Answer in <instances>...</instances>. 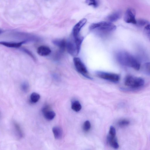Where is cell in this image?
<instances>
[{"instance_id":"8992f818","label":"cell","mask_w":150,"mask_h":150,"mask_svg":"<svg viewBox=\"0 0 150 150\" xmlns=\"http://www.w3.org/2000/svg\"><path fill=\"white\" fill-rule=\"evenodd\" d=\"M135 11L133 8H129L126 11L124 16V19L127 23L136 24L137 20L135 18Z\"/></svg>"},{"instance_id":"5b68a950","label":"cell","mask_w":150,"mask_h":150,"mask_svg":"<svg viewBox=\"0 0 150 150\" xmlns=\"http://www.w3.org/2000/svg\"><path fill=\"white\" fill-rule=\"evenodd\" d=\"M96 74L100 78L113 82H118L120 79V76L115 74L99 71Z\"/></svg>"},{"instance_id":"4316f807","label":"cell","mask_w":150,"mask_h":150,"mask_svg":"<svg viewBox=\"0 0 150 150\" xmlns=\"http://www.w3.org/2000/svg\"><path fill=\"white\" fill-rule=\"evenodd\" d=\"M50 110V106L48 105H45L42 108V113H43L45 112Z\"/></svg>"},{"instance_id":"83f0119b","label":"cell","mask_w":150,"mask_h":150,"mask_svg":"<svg viewBox=\"0 0 150 150\" xmlns=\"http://www.w3.org/2000/svg\"><path fill=\"white\" fill-rule=\"evenodd\" d=\"M23 50L26 53H27L29 55H30V56L31 55V57H34L33 55H32V54H31L28 50H27L26 49H23Z\"/></svg>"},{"instance_id":"ffe728a7","label":"cell","mask_w":150,"mask_h":150,"mask_svg":"<svg viewBox=\"0 0 150 150\" xmlns=\"http://www.w3.org/2000/svg\"><path fill=\"white\" fill-rule=\"evenodd\" d=\"M149 23V22L147 20L141 19L137 21L136 24L139 27H142L145 25H147Z\"/></svg>"},{"instance_id":"8fae6325","label":"cell","mask_w":150,"mask_h":150,"mask_svg":"<svg viewBox=\"0 0 150 150\" xmlns=\"http://www.w3.org/2000/svg\"><path fill=\"white\" fill-rule=\"evenodd\" d=\"M26 41H23L18 42H1V44L6 47L11 48H18L20 47L23 43Z\"/></svg>"},{"instance_id":"9a60e30c","label":"cell","mask_w":150,"mask_h":150,"mask_svg":"<svg viewBox=\"0 0 150 150\" xmlns=\"http://www.w3.org/2000/svg\"><path fill=\"white\" fill-rule=\"evenodd\" d=\"M43 114L45 118L49 121L53 120L56 115L55 112L51 110L45 112Z\"/></svg>"},{"instance_id":"44dd1931","label":"cell","mask_w":150,"mask_h":150,"mask_svg":"<svg viewBox=\"0 0 150 150\" xmlns=\"http://www.w3.org/2000/svg\"><path fill=\"white\" fill-rule=\"evenodd\" d=\"M130 123L129 120L127 119H122L120 120L118 123V125L120 127H124L128 125Z\"/></svg>"},{"instance_id":"52a82bcc","label":"cell","mask_w":150,"mask_h":150,"mask_svg":"<svg viewBox=\"0 0 150 150\" xmlns=\"http://www.w3.org/2000/svg\"><path fill=\"white\" fill-rule=\"evenodd\" d=\"M86 21V19H82L74 26L72 32L73 38H75L80 36L79 33L81 30Z\"/></svg>"},{"instance_id":"277c9868","label":"cell","mask_w":150,"mask_h":150,"mask_svg":"<svg viewBox=\"0 0 150 150\" xmlns=\"http://www.w3.org/2000/svg\"><path fill=\"white\" fill-rule=\"evenodd\" d=\"M73 62L74 66L79 73L87 79H92L86 66L79 58L74 57Z\"/></svg>"},{"instance_id":"7c38bea8","label":"cell","mask_w":150,"mask_h":150,"mask_svg":"<svg viewBox=\"0 0 150 150\" xmlns=\"http://www.w3.org/2000/svg\"><path fill=\"white\" fill-rule=\"evenodd\" d=\"M53 42L59 47L61 52H64L66 48L67 41L64 40H54L53 41Z\"/></svg>"},{"instance_id":"7402d4cb","label":"cell","mask_w":150,"mask_h":150,"mask_svg":"<svg viewBox=\"0 0 150 150\" xmlns=\"http://www.w3.org/2000/svg\"><path fill=\"white\" fill-rule=\"evenodd\" d=\"M29 88V84L27 82H24L21 84V89L24 92L26 93L28 92Z\"/></svg>"},{"instance_id":"4fadbf2b","label":"cell","mask_w":150,"mask_h":150,"mask_svg":"<svg viewBox=\"0 0 150 150\" xmlns=\"http://www.w3.org/2000/svg\"><path fill=\"white\" fill-rule=\"evenodd\" d=\"M52 131L56 139H59L62 138L63 131L61 127L57 126L54 127L52 128Z\"/></svg>"},{"instance_id":"9c48e42d","label":"cell","mask_w":150,"mask_h":150,"mask_svg":"<svg viewBox=\"0 0 150 150\" xmlns=\"http://www.w3.org/2000/svg\"><path fill=\"white\" fill-rule=\"evenodd\" d=\"M37 52L41 56H45L49 55L51 52V50L49 47L46 46L42 45L38 48Z\"/></svg>"},{"instance_id":"d4e9b609","label":"cell","mask_w":150,"mask_h":150,"mask_svg":"<svg viewBox=\"0 0 150 150\" xmlns=\"http://www.w3.org/2000/svg\"><path fill=\"white\" fill-rule=\"evenodd\" d=\"M116 134V132L115 128L113 126H111L109 129V135L112 136H115Z\"/></svg>"},{"instance_id":"7a4b0ae2","label":"cell","mask_w":150,"mask_h":150,"mask_svg":"<svg viewBox=\"0 0 150 150\" xmlns=\"http://www.w3.org/2000/svg\"><path fill=\"white\" fill-rule=\"evenodd\" d=\"M116 26L110 22L102 21L92 24L90 27L91 30L95 31L101 35L107 34L115 30Z\"/></svg>"},{"instance_id":"30bf717a","label":"cell","mask_w":150,"mask_h":150,"mask_svg":"<svg viewBox=\"0 0 150 150\" xmlns=\"http://www.w3.org/2000/svg\"><path fill=\"white\" fill-rule=\"evenodd\" d=\"M108 141L110 146L115 149H117L119 145L115 136H110L108 134L107 137Z\"/></svg>"},{"instance_id":"e0dca14e","label":"cell","mask_w":150,"mask_h":150,"mask_svg":"<svg viewBox=\"0 0 150 150\" xmlns=\"http://www.w3.org/2000/svg\"><path fill=\"white\" fill-rule=\"evenodd\" d=\"M40 98V96L38 93L33 92L31 93L30 96V101L33 103L38 102Z\"/></svg>"},{"instance_id":"484cf974","label":"cell","mask_w":150,"mask_h":150,"mask_svg":"<svg viewBox=\"0 0 150 150\" xmlns=\"http://www.w3.org/2000/svg\"><path fill=\"white\" fill-rule=\"evenodd\" d=\"M15 127L16 129L17 132L18 133V134L20 137L22 136V133L20 127L17 124H15Z\"/></svg>"},{"instance_id":"ac0fdd59","label":"cell","mask_w":150,"mask_h":150,"mask_svg":"<svg viewBox=\"0 0 150 150\" xmlns=\"http://www.w3.org/2000/svg\"><path fill=\"white\" fill-rule=\"evenodd\" d=\"M142 70L144 73L147 75H150V62H147L144 64Z\"/></svg>"},{"instance_id":"5bb4252c","label":"cell","mask_w":150,"mask_h":150,"mask_svg":"<svg viewBox=\"0 0 150 150\" xmlns=\"http://www.w3.org/2000/svg\"><path fill=\"white\" fill-rule=\"evenodd\" d=\"M121 12L118 11L109 15L108 16V19L110 21H115L121 17Z\"/></svg>"},{"instance_id":"d6986e66","label":"cell","mask_w":150,"mask_h":150,"mask_svg":"<svg viewBox=\"0 0 150 150\" xmlns=\"http://www.w3.org/2000/svg\"><path fill=\"white\" fill-rule=\"evenodd\" d=\"M144 33L146 36L150 41V24L149 23L145 26Z\"/></svg>"},{"instance_id":"3957f363","label":"cell","mask_w":150,"mask_h":150,"mask_svg":"<svg viewBox=\"0 0 150 150\" xmlns=\"http://www.w3.org/2000/svg\"><path fill=\"white\" fill-rule=\"evenodd\" d=\"M124 83L127 86L137 88L142 86L144 83V81L141 78L128 75L125 77Z\"/></svg>"},{"instance_id":"2e32d148","label":"cell","mask_w":150,"mask_h":150,"mask_svg":"<svg viewBox=\"0 0 150 150\" xmlns=\"http://www.w3.org/2000/svg\"><path fill=\"white\" fill-rule=\"evenodd\" d=\"M71 108L73 110L77 112L81 110L82 106L78 101L74 100L72 103Z\"/></svg>"},{"instance_id":"603a6c76","label":"cell","mask_w":150,"mask_h":150,"mask_svg":"<svg viewBox=\"0 0 150 150\" xmlns=\"http://www.w3.org/2000/svg\"><path fill=\"white\" fill-rule=\"evenodd\" d=\"M91 127V125L88 120H86L84 123L83 126V129L85 132L88 131Z\"/></svg>"},{"instance_id":"cb8c5ba5","label":"cell","mask_w":150,"mask_h":150,"mask_svg":"<svg viewBox=\"0 0 150 150\" xmlns=\"http://www.w3.org/2000/svg\"><path fill=\"white\" fill-rule=\"evenodd\" d=\"M86 2L88 5L93 6L95 7H97L98 5L96 0H86Z\"/></svg>"},{"instance_id":"6da1fadb","label":"cell","mask_w":150,"mask_h":150,"mask_svg":"<svg viewBox=\"0 0 150 150\" xmlns=\"http://www.w3.org/2000/svg\"><path fill=\"white\" fill-rule=\"evenodd\" d=\"M116 57L118 62L123 66L131 67L137 70L140 69V65L139 61L128 53L119 52L117 54Z\"/></svg>"},{"instance_id":"ba28073f","label":"cell","mask_w":150,"mask_h":150,"mask_svg":"<svg viewBox=\"0 0 150 150\" xmlns=\"http://www.w3.org/2000/svg\"><path fill=\"white\" fill-rule=\"evenodd\" d=\"M66 49L68 53L72 56H76L79 54L75 43L73 39L67 41Z\"/></svg>"}]
</instances>
